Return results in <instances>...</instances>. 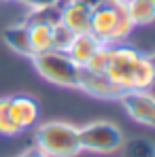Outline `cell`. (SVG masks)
Returning <instances> with one entry per match:
<instances>
[{"instance_id":"1","label":"cell","mask_w":155,"mask_h":157,"mask_svg":"<svg viewBox=\"0 0 155 157\" xmlns=\"http://www.w3.org/2000/svg\"><path fill=\"white\" fill-rule=\"evenodd\" d=\"M134 28L123 0H100L94 4L89 32L104 45H121Z\"/></svg>"},{"instance_id":"2","label":"cell","mask_w":155,"mask_h":157,"mask_svg":"<svg viewBox=\"0 0 155 157\" xmlns=\"http://www.w3.org/2000/svg\"><path fill=\"white\" fill-rule=\"evenodd\" d=\"M36 147L47 157H77L81 149L79 128L64 121H49L36 130Z\"/></svg>"},{"instance_id":"3","label":"cell","mask_w":155,"mask_h":157,"mask_svg":"<svg viewBox=\"0 0 155 157\" xmlns=\"http://www.w3.org/2000/svg\"><path fill=\"white\" fill-rule=\"evenodd\" d=\"M30 59L34 62V68L38 70V75L53 85H60V87H77L79 85L81 66L66 51L49 49L45 53L32 55Z\"/></svg>"},{"instance_id":"4","label":"cell","mask_w":155,"mask_h":157,"mask_svg":"<svg viewBox=\"0 0 155 157\" xmlns=\"http://www.w3.org/2000/svg\"><path fill=\"white\" fill-rule=\"evenodd\" d=\"M81 149L89 153H117L123 147V134L110 121H94L79 128Z\"/></svg>"},{"instance_id":"5","label":"cell","mask_w":155,"mask_h":157,"mask_svg":"<svg viewBox=\"0 0 155 157\" xmlns=\"http://www.w3.org/2000/svg\"><path fill=\"white\" fill-rule=\"evenodd\" d=\"M142 55L145 53H140L130 45H108V59H106L104 72L123 91L132 89V78H134L136 66L142 59Z\"/></svg>"},{"instance_id":"6","label":"cell","mask_w":155,"mask_h":157,"mask_svg":"<svg viewBox=\"0 0 155 157\" xmlns=\"http://www.w3.org/2000/svg\"><path fill=\"white\" fill-rule=\"evenodd\" d=\"M119 100L136 123L155 128V96L149 89H126Z\"/></svg>"},{"instance_id":"7","label":"cell","mask_w":155,"mask_h":157,"mask_svg":"<svg viewBox=\"0 0 155 157\" xmlns=\"http://www.w3.org/2000/svg\"><path fill=\"white\" fill-rule=\"evenodd\" d=\"M77 89H83L85 94L104 98V100H119L123 94V89L104 70H89V68H81Z\"/></svg>"},{"instance_id":"8","label":"cell","mask_w":155,"mask_h":157,"mask_svg":"<svg viewBox=\"0 0 155 157\" xmlns=\"http://www.w3.org/2000/svg\"><path fill=\"white\" fill-rule=\"evenodd\" d=\"M91 9L87 0H62L60 2V24L68 28L72 34L89 32L91 24Z\"/></svg>"},{"instance_id":"9","label":"cell","mask_w":155,"mask_h":157,"mask_svg":"<svg viewBox=\"0 0 155 157\" xmlns=\"http://www.w3.org/2000/svg\"><path fill=\"white\" fill-rule=\"evenodd\" d=\"M9 108H11V117H13V121L19 130L32 128L38 119V104L30 96L19 94V96L9 98Z\"/></svg>"},{"instance_id":"10","label":"cell","mask_w":155,"mask_h":157,"mask_svg":"<svg viewBox=\"0 0 155 157\" xmlns=\"http://www.w3.org/2000/svg\"><path fill=\"white\" fill-rule=\"evenodd\" d=\"M102 47H104V43L100 38H96L91 32H85V34H75V38L70 43V47L66 49V53L83 68V66L89 64V59L100 51Z\"/></svg>"},{"instance_id":"11","label":"cell","mask_w":155,"mask_h":157,"mask_svg":"<svg viewBox=\"0 0 155 157\" xmlns=\"http://www.w3.org/2000/svg\"><path fill=\"white\" fill-rule=\"evenodd\" d=\"M4 43L9 45V49H13L15 53L24 55V57H32V45H30V32H28V26L21 21L17 26H11L4 30L2 34Z\"/></svg>"},{"instance_id":"12","label":"cell","mask_w":155,"mask_h":157,"mask_svg":"<svg viewBox=\"0 0 155 157\" xmlns=\"http://www.w3.org/2000/svg\"><path fill=\"white\" fill-rule=\"evenodd\" d=\"M26 26H28V32H30L32 55L53 49V26H49V24H26Z\"/></svg>"},{"instance_id":"13","label":"cell","mask_w":155,"mask_h":157,"mask_svg":"<svg viewBox=\"0 0 155 157\" xmlns=\"http://www.w3.org/2000/svg\"><path fill=\"white\" fill-rule=\"evenodd\" d=\"M126 11L134 26H149L155 21V4L153 0H123Z\"/></svg>"},{"instance_id":"14","label":"cell","mask_w":155,"mask_h":157,"mask_svg":"<svg viewBox=\"0 0 155 157\" xmlns=\"http://www.w3.org/2000/svg\"><path fill=\"white\" fill-rule=\"evenodd\" d=\"M123 155L126 157H155V144L147 136H134L123 140Z\"/></svg>"},{"instance_id":"15","label":"cell","mask_w":155,"mask_h":157,"mask_svg":"<svg viewBox=\"0 0 155 157\" xmlns=\"http://www.w3.org/2000/svg\"><path fill=\"white\" fill-rule=\"evenodd\" d=\"M155 83V70L149 62V55H142V59L136 66V72L132 78V89H151Z\"/></svg>"},{"instance_id":"16","label":"cell","mask_w":155,"mask_h":157,"mask_svg":"<svg viewBox=\"0 0 155 157\" xmlns=\"http://www.w3.org/2000/svg\"><path fill=\"white\" fill-rule=\"evenodd\" d=\"M24 21L26 24H49V26H55V24H60V4L30 9V15Z\"/></svg>"},{"instance_id":"17","label":"cell","mask_w":155,"mask_h":157,"mask_svg":"<svg viewBox=\"0 0 155 157\" xmlns=\"http://www.w3.org/2000/svg\"><path fill=\"white\" fill-rule=\"evenodd\" d=\"M19 128L15 125L13 117H11V108H9V98H0V134L4 136H15L19 134Z\"/></svg>"},{"instance_id":"18","label":"cell","mask_w":155,"mask_h":157,"mask_svg":"<svg viewBox=\"0 0 155 157\" xmlns=\"http://www.w3.org/2000/svg\"><path fill=\"white\" fill-rule=\"evenodd\" d=\"M72 38H75V34L64 26V24H55V26H53V49L66 51V49L70 47Z\"/></svg>"},{"instance_id":"19","label":"cell","mask_w":155,"mask_h":157,"mask_svg":"<svg viewBox=\"0 0 155 157\" xmlns=\"http://www.w3.org/2000/svg\"><path fill=\"white\" fill-rule=\"evenodd\" d=\"M106 59H108V45H104L102 49L89 59V64L83 66V68H89V70H104V68H106Z\"/></svg>"},{"instance_id":"20","label":"cell","mask_w":155,"mask_h":157,"mask_svg":"<svg viewBox=\"0 0 155 157\" xmlns=\"http://www.w3.org/2000/svg\"><path fill=\"white\" fill-rule=\"evenodd\" d=\"M21 4H26L28 9H41V6H51V4H60L62 0H19Z\"/></svg>"},{"instance_id":"21","label":"cell","mask_w":155,"mask_h":157,"mask_svg":"<svg viewBox=\"0 0 155 157\" xmlns=\"http://www.w3.org/2000/svg\"><path fill=\"white\" fill-rule=\"evenodd\" d=\"M17 157H47V155L34 144V147H28L26 151H21V155H17Z\"/></svg>"},{"instance_id":"22","label":"cell","mask_w":155,"mask_h":157,"mask_svg":"<svg viewBox=\"0 0 155 157\" xmlns=\"http://www.w3.org/2000/svg\"><path fill=\"white\" fill-rule=\"evenodd\" d=\"M149 62H151V66H153V70H155V53L149 55Z\"/></svg>"},{"instance_id":"23","label":"cell","mask_w":155,"mask_h":157,"mask_svg":"<svg viewBox=\"0 0 155 157\" xmlns=\"http://www.w3.org/2000/svg\"><path fill=\"white\" fill-rule=\"evenodd\" d=\"M87 2H91V4H96V2H100V0H87Z\"/></svg>"},{"instance_id":"24","label":"cell","mask_w":155,"mask_h":157,"mask_svg":"<svg viewBox=\"0 0 155 157\" xmlns=\"http://www.w3.org/2000/svg\"><path fill=\"white\" fill-rule=\"evenodd\" d=\"M153 4H155V0H153Z\"/></svg>"}]
</instances>
